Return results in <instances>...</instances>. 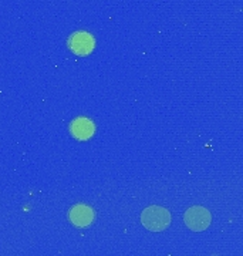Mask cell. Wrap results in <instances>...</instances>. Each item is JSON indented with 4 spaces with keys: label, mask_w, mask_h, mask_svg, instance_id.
Listing matches in <instances>:
<instances>
[{
    "label": "cell",
    "mask_w": 243,
    "mask_h": 256,
    "mask_svg": "<svg viewBox=\"0 0 243 256\" xmlns=\"http://www.w3.org/2000/svg\"><path fill=\"white\" fill-rule=\"evenodd\" d=\"M70 47L76 54H88L94 48V38L88 33H76L70 38Z\"/></svg>",
    "instance_id": "3"
},
{
    "label": "cell",
    "mask_w": 243,
    "mask_h": 256,
    "mask_svg": "<svg viewBox=\"0 0 243 256\" xmlns=\"http://www.w3.org/2000/svg\"><path fill=\"white\" fill-rule=\"evenodd\" d=\"M70 220L76 226H88L94 220V210L86 205H76L70 212Z\"/></svg>",
    "instance_id": "4"
},
{
    "label": "cell",
    "mask_w": 243,
    "mask_h": 256,
    "mask_svg": "<svg viewBox=\"0 0 243 256\" xmlns=\"http://www.w3.org/2000/svg\"><path fill=\"white\" fill-rule=\"evenodd\" d=\"M185 224L192 230H204L210 225V214L202 206H192L185 212Z\"/></svg>",
    "instance_id": "2"
},
{
    "label": "cell",
    "mask_w": 243,
    "mask_h": 256,
    "mask_svg": "<svg viewBox=\"0 0 243 256\" xmlns=\"http://www.w3.org/2000/svg\"><path fill=\"white\" fill-rule=\"evenodd\" d=\"M141 222L145 228L158 232L164 230L171 222V214L162 206H150L142 212L141 215Z\"/></svg>",
    "instance_id": "1"
},
{
    "label": "cell",
    "mask_w": 243,
    "mask_h": 256,
    "mask_svg": "<svg viewBox=\"0 0 243 256\" xmlns=\"http://www.w3.org/2000/svg\"><path fill=\"white\" fill-rule=\"evenodd\" d=\"M96 128L88 118H77L72 122V136L78 140H88L92 137Z\"/></svg>",
    "instance_id": "5"
}]
</instances>
